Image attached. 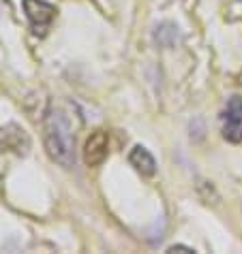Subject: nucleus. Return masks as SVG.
<instances>
[{
    "label": "nucleus",
    "instance_id": "nucleus-5",
    "mask_svg": "<svg viewBox=\"0 0 242 254\" xmlns=\"http://www.w3.org/2000/svg\"><path fill=\"white\" fill-rule=\"evenodd\" d=\"M110 154V137L105 130H95L84 145V160L88 167H99Z\"/></svg>",
    "mask_w": 242,
    "mask_h": 254
},
{
    "label": "nucleus",
    "instance_id": "nucleus-3",
    "mask_svg": "<svg viewBox=\"0 0 242 254\" xmlns=\"http://www.w3.org/2000/svg\"><path fill=\"white\" fill-rule=\"evenodd\" d=\"M221 132L230 143L242 141V98L232 96L221 114Z\"/></svg>",
    "mask_w": 242,
    "mask_h": 254
},
{
    "label": "nucleus",
    "instance_id": "nucleus-2",
    "mask_svg": "<svg viewBox=\"0 0 242 254\" xmlns=\"http://www.w3.org/2000/svg\"><path fill=\"white\" fill-rule=\"evenodd\" d=\"M24 11H26V17L32 26V32L37 37H45L47 34V28L49 24L54 22L56 17V6L45 2V0H24Z\"/></svg>",
    "mask_w": 242,
    "mask_h": 254
},
{
    "label": "nucleus",
    "instance_id": "nucleus-1",
    "mask_svg": "<svg viewBox=\"0 0 242 254\" xmlns=\"http://www.w3.org/2000/svg\"><path fill=\"white\" fill-rule=\"evenodd\" d=\"M43 143L49 158L62 167H73L75 162V135L65 111L47 109L43 118Z\"/></svg>",
    "mask_w": 242,
    "mask_h": 254
},
{
    "label": "nucleus",
    "instance_id": "nucleus-4",
    "mask_svg": "<svg viewBox=\"0 0 242 254\" xmlns=\"http://www.w3.org/2000/svg\"><path fill=\"white\" fill-rule=\"evenodd\" d=\"M30 150V137L17 124H6L0 128V152H13L17 156H26Z\"/></svg>",
    "mask_w": 242,
    "mask_h": 254
},
{
    "label": "nucleus",
    "instance_id": "nucleus-6",
    "mask_svg": "<svg viewBox=\"0 0 242 254\" xmlns=\"http://www.w3.org/2000/svg\"><path fill=\"white\" fill-rule=\"evenodd\" d=\"M129 162L131 167H135V171L141 173L144 178H152L156 173V162L152 158V154L146 150L144 145H135L131 154H129Z\"/></svg>",
    "mask_w": 242,
    "mask_h": 254
},
{
    "label": "nucleus",
    "instance_id": "nucleus-7",
    "mask_svg": "<svg viewBox=\"0 0 242 254\" xmlns=\"http://www.w3.org/2000/svg\"><path fill=\"white\" fill-rule=\"evenodd\" d=\"M167 252H195V250L189 248V246H172V248H167Z\"/></svg>",
    "mask_w": 242,
    "mask_h": 254
}]
</instances>
